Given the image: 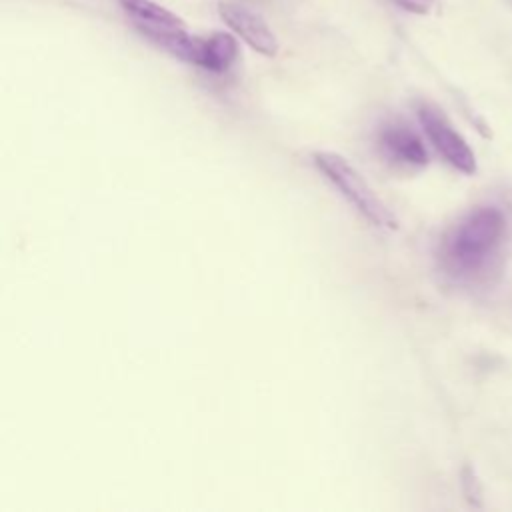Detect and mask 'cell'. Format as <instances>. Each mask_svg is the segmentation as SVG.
<instances>
[{"label": "cell", "mask_w": 512, "mask_h": 512, "mask_svg": "<svg viewBox=\"0 0 512 512\" xmlns=\"http://www.w3.org/2000/svg\"><path fill=\"white\" fill-rule=\"evenodd\" d=\"M506 230L504 214L494 206L468 212L444 238L442 260L454 274H474L500 246Z\"/></svg>", "instance_id": "cell-1"}, {"label": "cell", "mask_w": 512, "mask_h": 512, "mask_svg": "<svg viewBox=\"0 0 512 512\" xmlns=\"http://www.w3.org/2000/svg\"><path fill=\"white\" fill-rule=\"evenodd\" d=\"M418 120L432 142V146L438 150V154L454 166L462 174H474L476 172V156L468 142L462 138V134L452 126V122L444 116L440 108L434 104H420L418 106Z\"/></svg>", "instance_id": "cell-4"}, {"label": "cell", "mask_w": 512, "mask_h": 512, "mask_svg": "<svg viewBox=\"0 0 512 512\" xmlns=\"http://www.w3.org/2000/svg\"><path fill=\"white\" fill-rule=\"evenodd\" d=\"M118 4L148 40L172 56L196 64L202 36L190 34L182 18L152 0H118Z\"/></svg>", "instance_id": "cell-2"}, {"label": "cell", "mask_w": 512, "mask_h": 512, "mask_svg": "<svg viewBox=\"0 0 512 512\" xmlns=\"http://www.w3.org/2000/svg\"><path fill=\"white\" fill-rule=\"evenodd\" d=\"M378 144L386 158L404 166H426L428 152L422 138L404 122H388L378 132Z\"/></svg>", "instance_id": "cell-6"}, {"label": "cell", "mask_w": 512, "mask_h": 512, "mask_svg": "<svg viewBox=\"0 0 512 512\" xmlns=\"http://www.w3.org/2000/svg\"><path fill=\"white\" fill-rule=\"evenodd\" d=\"M238 56V42L226 32H214L200 42L196 66L208 72H224Z\"/></svg>", "instance_id": "cell-7"}, {"label": "cell", "mask_w": 512, "mask_h": 512, "mask_svg": "<svg viewBox=\"0 0 512 512\" xmlns=\"http://www.w3.org/2000/svg\"><path fill=\"white\" fill-rule=\"evenodd\" d=\"M400 8L414 12V14H428L434 6V0H394Z\"/></svg>", "instance_id": "cell-8"}, {"label": "cell", "mask_w": 512, "mask_h": 512, "mask_svg": "<svg viewBox=\"0 0 512 512\" xmlns=\"http://www.w3.org/2000/svg\"><path fill=\"white\" fill-rule=\"evenodd\" d=\"M312 160L316 168L362 212L372 224L380 228H396V216L390 208L376 196V192L368 186V182L360 176V172L340 154L336 152H314Z\"/></svg>", "instance_id": "cell-3"}, {"label": "cell", "mask_w": 512, "mask_h": 512, "mask_svg": "<svg viewBox=\"0 0 512 512\" xmlns=\"http://www.w3.org/2000/svg\"><path fill=\"white\" fill-rule=\"evenodd\" d=\"M218 14L256 52L264 56L278 54V40L258 12L232 2H218Z\"/></svg>", "instance_id": "cell-5"}]
</instances>
